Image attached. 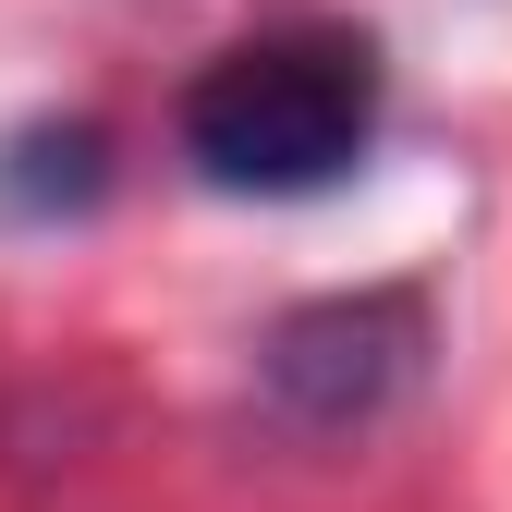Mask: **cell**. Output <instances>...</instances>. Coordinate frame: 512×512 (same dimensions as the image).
Segmentation results:
<instances>
[{"label": "cell", "instance_id": "cell-2", "mask_svg": "<svg viewBox=\"0 0 512 512\" xmlns=\"http://www.w3.org/2000/svg\"><path fill=\"white\" fill-rule=\"evenodd\" d=\"M415 378H427V305L415 293H330V305H293L281 330L256 342V391L305 439L378 427Z\"/></svg>", "mask_w": 512, "mask_h": 512}, {"label": "cell", "instance_id": "cell-3", "mask_svg": "<svg viewBox=\"0 0 512 512\" xmlns=\"http://www.w3.org/2000/svg\"><path fill=\"white\" fill-rule=\"evenodd\" d=\"M110 196V135L98 122H37V135L0 147V208L13 220H74Z\"/></svg>", "mask_w": 512, "mask_h": 512}, {"label": "cell", "instance_id": "cell-1", "mask_svg": "<svg viewBox=\"0 0 512 512\" xmlns=\"http://www.w3.org/2000/svg\"><path fill=\"white\" fill-rule=\"evenodd\" d=\"M171 135L196 159V183H220V196H330L378 147V49L342 25L244 37L183 86Z\"/></svg>", "mask_w": 512, "mask_h": 512}]
</instances>
